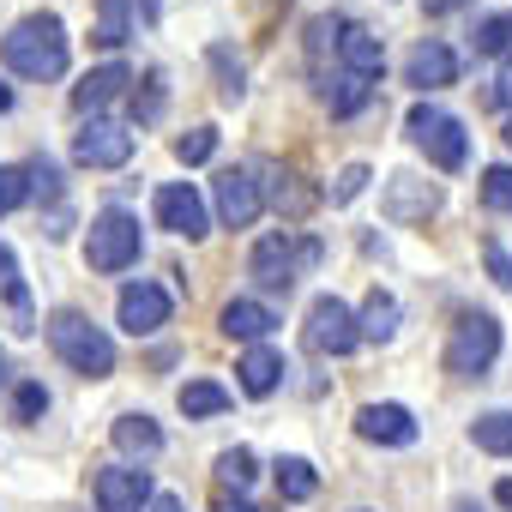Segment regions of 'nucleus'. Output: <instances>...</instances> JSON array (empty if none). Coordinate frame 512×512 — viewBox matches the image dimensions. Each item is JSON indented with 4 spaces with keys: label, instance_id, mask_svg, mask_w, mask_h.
Here are the masks:
<instances>
[{
    "label": "nucleus",
    "instance_id": "34",
    "mask_svg": "<svg viewBox=\"0 0 512 512\" xmlns=\"http://www.w3.org/2000/svg\"><path fill=\"white\" fill-rule=\"evenodd\" d=\"M25 187H31V193H43V199H61V175H55V163H49V157H37V163L25 169Z\"/></svg>",
    "mask_w": 512,
    "mask_h": 512
},
{
    "label": "nucleus",
    "instance_id": "48",
    "mask_svg": "<svg viewBox=\"0 0 512 512\" xmlns=\"http://www.w3.org/2000/svg\"><path fill=\"white\" fill-rule=\"evenodd\" d=\"M362 512H368V506H362Z\"/></svg>",
    "mask_w": 512,
    "mask_h": 512
},
{
    "label": "nucleus",
    "instance_id": "44",
    "mask_svg": "<svg viewBox=\"0 0 512 512\" xmlns=\"http://www.w3.org/2000/svg\"><path fill=\"white\" fill-rule=\"evenodd\" d=\"M13 109V85H0V115H7Z\"/></svg>",
    "mask_w": 512,
    "mask_h": 512
},
{
    "label": "nucleus",
    "instance_id": "9",
    "mask_svg": "<svg viewBox=\"0 0 512 512\" xmlns=\"http://www.w3.org/2000/svg\"><path fill=\"white\" fill-rule=\"evenodd\" d=\"M73 157L85 163V169H121L127 157H133V133L127 127H115V121H85V133L73 139Z\"/></svg>",
    "mask_w": 512,
    "mask_h": 512
},
{
    "label": "nucleus",
    "instance_id": "33",
    "mask_svg": "<svg viewBox=\"0 0 512 512\" xmlns=\"http://www.w3.org/2000/svg\"><path fill=\"white\" fill-rule=\"evenodd\" d=\"M43 410H49V392H43L37 380H25V386H19V398H13V422H37Z\"/></svg>",
    "mask_w": 512,
    "mask_h": 512
},
{
    "label": "nucleus",
    "instance_id": "17",
    "mask_svg": "<svg viewBox=\"0 0 512 512\" xmlns=\"http://www.w3.org/2000/svg\"><path fill=\"white\" fill-rule=\"evenodd\" d=\"M440 205V193L428 187V181H416V175H392V187H386V211L398 217V223H416V217H428Z\"/></svg>",
    "mask_w": 512,
    "mask_h": 512
},
{
    "label": "nucleus",
    "instance_id": "32",
    "mask_svg": "<svg viewBox=\"0 0 512 512\" xmlns=\"http://www.w3.org/2000/svg\"><path fill=\"white\" fill-rule=\"evenodd\" d=\"M506 43H512V19H500V13H494V19H482V25H476V55H500Z\"/></svg>",
    "mask_w": 512,
    "mask_h": 512
},
{
    "label": "nucleus",
    "instance_id": "47",
    "mask_svg": "<svg viewBox=\"0 0 512 512\" xmlns=\"http://www.w3.org/2000/svg\"><path fill=\"white\" fill-rule=\"evenodd\" d=\"M506 145H512V121H506Z\"/></svg>",
    "mask_w": 512,
    "mask_h": 512
},
{
    "label": "nucleus",
    "instance_id": "18",
    "mask_svg": "<svg viewBox=\"0 0 512 512\" xmlns=\"http://www.w3.org/2000/svg\"><path fill=\"white\" fill-rule=\"evenodd\" d=\"M235 374H241V392H247V398H266V392H278V380H284V356L266 350V344H253Z\"/></svg>",
    "mask_w": 512,
    "mask_h": 512
},
{
    "label": "nucleus",
    "instance_id": "16",
    "mask_svg": "<svg viewBox=\"0 0 512 512\" xmlns=\"http://www.w3.org/2000/svg\"><path fill=\"white\" fill-rule=\"evenodd\" d=\"M127 85H133V73H127L121 61H109V67H97V73H85V79L73 85V109H79V115H97V109L115 103Z\"/></svg>",
    "mask_w": 512,
    "mask_h": 512
},
{
    "label": "nucleus",
    "instance_id": "4",
    "mask_svg": "<svg viewBox=\"0 0 512 512\" xmlns=\"http://www.w3.org/2000/svg\"><path fill=\"white\" fill-rule=\"evenodd\" d=\"M404 127H410V139L428 151L434 169H464L470 139H464V121H458V115H446V109H434V103H416V109L404 115Z\"/></svg>",
    "mask_w": 512,
    "mask_h": 512
},
{
    "label": "nucleus",
    "instance_id": "31",
    "mask_svg": "<svg viewBox=\"0 0 512 512\" xmlns=\"http://www.w3.org/2000/svg\"><path fill=\"white\" fill-rule=\"evenodd\" d=\"M25 199H31V187H25V169L0 163V217H7V211H19Z\"/></svg>",
    "mask_w": 512,
    "mask_h": 512
},
{
    "label": "nucleus",
    "instance_id": "14",
    "mask_svg": "<svg viewBox=\"0 0 512 512\" xmlns=\"http://www.w3.org/2000/svg\"><path fill=\"white\" fill-rule=\"evenodd\" d=\"M404 79H410L416 91H440V85H452V79H458V55H452L440 37H428V43H416V49H410Z\"/></svg>",
    "mask_w": 512,
    "mask_h": 512
},
{
    "label": "nucleus",
    "instance_id": "8",
    "mask_svg": "<svg viewBox=\"0 0 512 512\" xmlns=\"http://www.w3.org/2000/svg\"><path fill=\"white\" fill-rule=\"evenodd\" d=\"M157 223H163L169 235H187V241H205V235H211V211H205L199 187H187V181L157 187Z\"/></svg>",
    "mask_w": 512,
    "mask_h": 512
},
{
    "label": "nucleus",
    "instance_id": "21",
    "mask_svg": "<svg viewBox=\"0 0 512 512\" xmlns=\"http://www.w3.org/2000/svg\"><path fill=\"white\" fill-rule=\"evenodd\" d=\"M115 452H127V458H157V452H163V428H157L151 416H121V422H115Z\"/></svg>",
    "mask_w": 512,
    "mask_h": 512
},
{
    "label": "nucleus",
    "instance_id": "13",
    "mask_svg": "<svg viewBox=\"0 0 512 512\" xmlns=\"http://www.w3.org/2000/svg\"><path fill=\"white\" fill-rule=\"evenodd\" d=\"M356 434L374 446H410L416 440V416L404 404H362L356 410Z\"/></svg>",
    "mask_w": 512,
    "mask_h": 512
},
{
    "label": "nucleus",
    "instance_id": "40",
    "mask_svg": "<svg viewBox=\"0 0 512 512\" xmlns=\"http://www.w3.org/2000/svg\"><path fill=\"white\" fill-rule=\"evenodd\" d=\"M217 512H260L253 500H229V494H217Z\"/></svg>",
    "mask_w": 512,
    "mask_h": 512
},
{
    "label": "nucleus",
    "instance_id": "41",
    "mask_svg": "<svg viewBox=\"0 0 512 512\" xmlns=\"http://www.w3.org/2000/svg\"><path fill=\"white\" fill-rule=\"evenodd\" d=\"M151 512H187V506H181L175 494H157V500H151Z\"/></svg>",
    "mask_w": 512,
    "mask_h": 512
},
{
    "label": "nucleus",
    "instance_id": "19",
    "mask_svg": "<svg viewBox=\"0 0 512 512\" xmlns=\"http://www.w3.org/2000/svg\"><path fill=\"white\" fill-rule=\"evenodd\" d=\"M272 326H278V314H272L266 302H229V308H223V332L241 338V344H260Z\"/></svg>",
    "mask_w": 512,
    "mask_h": 512
},
{
    "label": "nucleus",
    "instance_id": "38",
    "mask_svg": "<svg viewBox=\"0 0 512 512\" xmlns=\"http://www.w3.org/2000/svg\"><path fill=\"white\" fill-rule=\"evenodd\" d=\"M13 284H19V253L0 241V290H13Z\"/></svg>",
    "mask_w": 512,
    "mask_h": 512
},
{
    "label": "nucleus",
    "instance_id": "12",
    "mask_svg": "<svg viewBox=\"0 0 512 512\" xmlns=\"http://www.w3.org/2000/svg\"><path fill=\"white\" fill-rule=\"evenodd\" d=\"M115 314H121V326H127L133 338H151L157 326H169V290L139 278V284L121 290V308H115Z\"/></svg>",
    "mask_w": 512,
    "mask_h": 512
},
{
    "label": "nucleus",
    "instance_id": "2",
    "mask_svg": "<svg viewBox=\"0 0 512 512\" xmlns=\"http://www.w3.org/2000/svg\"><path fill=\"white\" fill-rule=\"evenodd\" d=\"M49 344H55V356H61L73 374H85V380L115 374V344H109V332L91 326L79 308H61V314L49 320Z\"/></svg>",
    "mask_w": 512,
    "mask_h": 512
},
{
    "label": "nucleus",
    "instance_id": "3",
    "mask_svg": "<svg viewBox=\"0 0 512 512\" xmlns=\"http://www.w3.org/2000/svg\"><path fill=\"white\" fill-rule=\"evenodd\" d=\"M494 356H500V320L494 314H458V326L446 338V374L476 380L494 368Z\"/></svg>",
    "mask_w": 512,
    "mask_h": 512
},
{
    "label": "nucleus",
    "instance_id": "1",
    "mask_svg": "<svg viewBox=\"0 0 512 512\" xmlns=\"http://www.w3.org/2000/svg\"><path fill=\"white\" fill-rule=\"evenodd\" d=\"M0 55L19 79H61L67 73V25L55 13H37L0 37Z\"/></svg>",
    "mask_w": 512,
    "mask_h": 512
},
{
    "label": "nucleus",
    "instance_id": "5",
    "mask_svg": "<svg viewBox=\"0 0 512 512\" xmlns=\"http://www.w3.org/2000/svg\"><path fill=\"white\" fill-rule=\"evenodd\" d=\"M139 217L133 211H103L97 223H91V241H85V260H91V272H127L133 260H139Z\"/></svg>",
    "mask_w": 512,
    "mask_h": 512
},
{
    "label": "nucleus",
    "instance_id": "30",
    "mask_svg": "<svg viewBox=\"0 0 512 512\" xmlns=\"http://www.w3.org/2000/svg\"><path fill=\"white\" fill-rule=\"evenodd\" d=\"M211 151H217V127H193V133H181V139H175V157H181L187 169H193V163H205Z\"/></svg>",
    "mask_w": 512,
    "mask_h": 512
},
{
    "label": "nucleus",
    "instance_id": "27",
    "mask_svg": "<svg viewBox=\"0 0 512 512\" xmlns=\"http://www.w3.org/2000/svg\"><path fill=\"white\" fill-rule=\"evenodd\" d=\"M482 205L488 211H512V163L482 169Z\"/></svg>",
    "mask_w": 512,
    "mask_h": 512
},
{
    "label": "nucleus",
    "instance_id": "20",
    "mask_svg": "<svg viewBox=\"0 0 512 512\" xmlns=\"http://www.w3.org/2000/svg\"><path fill=\"white\" fill-rule=\"evenodd\" d=\"M356 338H368V344H392V338H398V302H392L386 290H374L368 308L356 314Z\"/></svg>",
    "mask_w": 512,
    "mask_h": 512
},
{
    "label": "nucleus",
    "instance_id": "29",
    "mask_svg": "<svg viewBox=\"0 0 512 512\" xmlns=\"http://www.w3.org/2000/svg\"><path fill=\"white\" fill-rule=\"evenodd\" d=\"M217 482L241 494V488L253 482V452H247V446H235V452H223V458H217Z\"/></svg>",
    "mask_w": 512,
    "mask_h": 512
},
{
    "label": "nucleus",
    "instance_id": "11",
    "mask_svg": "<svg viewBox=\"0 0 512 512\" xmlns=\"http://www.w3.org/2000/svg\"><path fill=\"white\" fill-rule=\"evenodd\" d=\"M260 211H266V193H260V181H253L247 169H223L217 175V217L229 229H247Z\"/></svg>",
    "mask_w": 512,
    "mask_h": 512
},
{
    "label": "nucleus",
    "instance_id": "46",
    "mask_svg": "<svg viewBox=\"0 0 512 512\" xmlns=\"http://www.w3.org/2000/svg\"><path fill=\"white\" fill-rule=\"evenodd\" d=\"M458 512H482V506H470V500H464V506H458Z\"/></svg>",
    "mask_w": 512,
    "mask_h": 512
},
{
    "label": "nucleus",
    "instance_id": "42",
    "mask_svg": "<svg viewBox=\"0 0 512 512\" xmlns=\"http://www.w3.org/2000/svg\"><path fill=\"white\" fill-rule=\"evenodd\" d=\"M494 500H500V506H506V512H512V476H506V482H500V488H494Z\"/></svg>",
    "mask_w": 512,
    "mask_h": 512
},
{
    "label": "nucleus",
    "instance_id": "26",
    "mask_svg": "<svg viewBox=\"0 0 512 512\" xmlns=\"http://www.w3.org/2000/svg\"><path fill=\"white\" fill-rule=\"evenodd\" d=\"M326 103H332V115H356V109L368 103V79H356V73H344L338 85H326Z\"/></svg>",
    "mask_w": 512,
    "mask_h": 512
},
{
    "label": "nucleus",
    "instance_id": "43",
    "mask_svg": "<svg viewBox=\"0 0 512 512\" xmlns=\"http://www.w3.org/2000/svg\"><path fill=\"white\" fill-rule=\"evenodd\" d=\"M452 7H464V0H428V13H452Z\"/></svg>",
    "mask_w": 512,
    "mask_h": 512
},
{
    "label": "nucleus",
    "instance_id": "28",
    "mask_svg": "<svg viewBox=\"0 0 512 512\" xmlns=\"http://www.w3.org/2000/svg\"><path fill=\"white\" fill-rule=\"evenodd\" d=\"M272 199H278V211H290V217H302V211H314V187H302V175H284L278 187H272Z\"/></svg>",
    "mask_w": 512,
    "mask_h": 512
},
{
    "label": "nucleus",
    "instance_id": "25",
    "mask_svg": "<svg viewBox=\"0 0 512 512\" xmlns=\"http://www.w3.org/2000/svg\"><path fill=\"white\" fill-rule=\"evenodd\" d=\"M97 43L103 49H121L127 37H133V25H127V0H97Z\"/></svg>",
    "mask_w": 512,
    "mask_h": 512
},
{
    "label": "nucleus",
    "instance_id": "45",
    "mask_svg": "<svg viewBox=\"0 0 512 512\" xmlns=\"http://www.w3.org/2000/svg\"><path fill=\"white\" fill-rule=\"evenodd\" d=\"M7 374H13V368H7V350H0V386H7Z\"/></svg>",
    "mask_w": 512,
    "mask_h": 512
},
{
    "label": "nucleus",
    "instance_id": "10",
    "mask_svg": "<svg viewBox=\"0 0 512 512\" xmlns=\"http://www.w3.org/2000/svg\"><path fill=\"white\" fill-rule=\"evenodd\" d=\"M151 506V470L109 464L97 470V512H145Z\"/></svg>",
    "mask_w": 512,
    "mask_h": 512
},
{
    "label": "nucleus",
    "instance_id": "39",
    "mask_svg": "<svg viewBox=\"0 0 512 512\" xmlns=\"http://www.w3.org/2000/svg\"><path fill=\"white\" fill-rule=\"evenodd\" d=\"M488 103H512V61L500 67V79H494V91H488Z\"/></svg>",
    "mask_w": 512,
    "mask_h": 512
},
{
    "label": "nucleus",
    "instance_id": "15",
    "mask_svg": "<svg viewBox=\"0 0 512 512\" xmlns=\"http://www.w3.org/2000/svg\"><path fill=\"white\" fill-rule=\"evenodd\" d=\"M338 55H344V67H350L356 79H380V73H386V49H380V37L362 31V25H338Z\"/></svg>",
    "mask_w": 512,
    "mask_h": 512
},
{
    "label": "nucleus",
    "instance_id": "35",
    "mask_svg": "<svg viewBox=\"0 0 512 512\" xmlns=\"http://www.w3.org/2000/svg\"><path fill=\"white\" fill-rule=\"evenodd\" d=\"M482 260H488V278H494L500 290H512V253H506L500 241H482Z\"/></svg>",
    "mask_w": 512,
    "mask_h": 512
},
{
    "label": "nucleus",
    "instance_id": "7",
    "mask_svg": "<svg viewBox=\"0 0 512 512\" xmlns=\"http://www.w3.org/2000/svg\"><path fill=\"white\" fill-rule=\"evenodd\" d=\"M362 338H356V314L338 302V296H314L308 308V350L314 356H350Z\"/></svg>",
    "mask_w": 512,
    "mask_h": 512
},
{
    "label": "nucleus",
    "instance_id": "6",
    "mask_svg": "<svg viewBox=\"0 0 512 512\" xmlns=\"http://www.w3.org/2000/svg\"><path fill=\"white\" fill-rule=\"evenodd\" d=\"M302 260H320V247H314V241L260 235V241H253V260H247V272H253V284H260V290H290Z\"/></svg>",
    "mask_w": 512,
    "mask_h": 512
},
{
    "label": "nucleus",
    "instance_id": "23",
    "mask_svg": "<svg viewBox=\"0 0 512 512\" xmlns=\"http://www.w3.org/2000/svg\"><path fill=\"white\" fill-rule=\"evenodd\" d=\"M181 410H187V416H223V410H229V392H223L217 380H187V386H181Z\"/></svg>",
    "mask_w": 512,
    "mask_h": 512
},
{
    "label": "nucleus",
    "instance_id": "36",
    "mask_svg": "<svg viewBox=\"0 0 512 512\" xmlns=\"http://www.w3.org/2000/svg\"><path fill=\"white\" fill-rule=\"evenodd\" d=\"M211 61H217V73H223V97L235 103V97H241V61H229V49H211Z\"/></svg>",
    "mask_w": 512,
    "mask_h": 512
},
{
    "label": "nucleus",
    "instance_id": "37",
    "mask_svg": "<svg viewBox=\"0 0 512 512\" xmlns=\"http://www.w3.org/2000/svg\"><path fill=\"white\" fill-rule=\"evenodd\" d=\"M362 187H368V169H362V163H350V169L338 175V187H332V199H338V205H350V199H356Z\"/></svg>",
    "mask_w": 512,
    "mask_h": 512
},
{
    "label": "nucleus",
    "instance_id": "24",
    "mask_svg": "<svg viewBox=\"0 0 512 512\" xmlns=\"http://www.w3.org/2000/svg\"><path fill=\"white\" fill-rule=\"evenodd\" d=\"M314 488H320V476L308 458H278V494L284 500H314Z\"/></svg>",
    "mask_w": 512,
    "mask_h": 512
},
{
    "label": "nucleus",
    "instance_id": "22",
    "mask_svg": "<svg viewBox=\"0 0 512 512\" xmlns=\"http://www.w3.org/2000/svg\"><path fill=\"white\" fill-rule=\"evenodd\" d=\"M470 440H476L482 452L512 458V410H488V416H476V422H470Z\"/></svg>",
    "mask_w": 512,
    "mask_h": 512
}]
</instances>
